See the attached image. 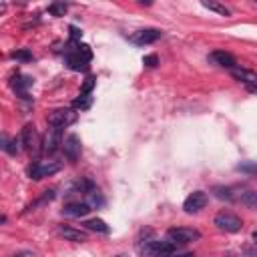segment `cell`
I'll use <instances>...</instances> for the list:
<instances>
[{
    "label": "cell",
    "mask_w": 257,
    "mask_h": 257,
    "mask_svg": "<svg viewBox=\"0 0 257 257\" xmlns=\"http://www.w3.org/2000/svg\"><path fill=\"white\" fill-rule=\"evenodd\" d=\"M139 251L147 253V255H153V257H163V255L175 253L177 245L171 239H153V241H147L145 245H141Z\"/></svg>",
    "instance_id": "1"
},
{
    "label": "cell",
    "mask_w": 257,
    "mask_h": 257,
    "mask_svg": "<svg viewBox=\"0 0 257 257\" xmlns=\"http://www.w3.org/2000/svg\"><path fill=\"white\" fill-rule=\"evenodd\" d=\"M60 163L58 161H34L30 167H28V177L32 181H40L44 177H50L54 173L60 171Z\"/></svg>",
    "instance_id": "2"
},
{
    "label": "cell",
    "mask_w": 257,
    "mask_h": 257,
    "mask_svg": "<svg viewBox=\"0 0 257 257\" xmlns=\"http://www.w3.org/2000/svg\"><path fill=\"white\" fill-rule=\"evenodd\" d=\"M213 223H215V227H217L219 231H225V233H237V231H241V227H243V221H241L235 213H229V211L217 213L215 219H213Z\"/></svg>",
    "instance_id": "3"
},
{
    "label": "cell",
    "mask_w": 257,
    "mask_h": 257,
    "mask_svg": "<svg viewBox=\"0 0 257 257\" xmlns=\"http://www.w3.org/2000/svg\"><path fill=\"white\" fill-rule=\"evenodd\" d=\"M167 239H171L175 245H185V243H193L201 239V231L193 227H171L167 231Z\"/></svg>",
    "instance_id": "4"
},
{
    "label": "cell",
    "mask_w": 257,
    "mask_h": 257,
    "mask_svg": "<svg viewBox=\"0 0 257 257\" xmlns=\"http://www.w3.org/2000/svg\"><path fill=\"white\" fill-rule=\"evenodd\" d=\"M76 118H78V114H76L72 108H54V110L48 114V124H50V126H60V128H64V126L76 122Z\"/></svg>",
    "instance_id": "5"
},
{
    "label": "cell",
    "mask_w": 257,
    "mask_h": 257,
    "mask_svg": "<svg viewBox=\"0 0 257 257\" xmlns=\"http://www.w3.org/2000/svg\"><path fill=\"white\" fill-rule=\"evenodd\" d=\"M20 141H22V147L32 155V153H38L40 149V139H38V133H36V126L32 122L24 124L22 133H20Z\"/></svg>",
    "instance_id": "6"
},
{
    "label": "cell",
    "mask_w": 257,
    "mask_h": 257,
    "mask_svg": "<svg viewBox=\"0 0 257 257\" xmlns=\"http://www.w3.org/2000/svg\"><path fill=\"white\" fill-rule=\"evenodd\" d=\"M62 145V128L60 126H50L46 131L44 143H42V151L46 155H54Z\"/></svg>",
    "instance_id": "7"
},
{
    "label": "cell",
    "mask_w": 257,
    "mask_h": 257,
    "mask_svg": "<svg viewBox=\"0 0 257 257\" xmlns=\"http://www.w3.org/2000/svg\"><path fill=\"white\" fill-rule=\"evenodd\" d=\"M207 201H209V197H207L205 191H193V193L185 199L183 209H185V213H197V211H201V209L207 205Z\"/></svg>",
    "instance_id": "8"
},
{
    "label": "cell",
    "mask_w": 257,
    "mask_h": 257,
    "mask_svg": "<svg viewBox=\"0 0 257 257\" xmlns=\"http://www.w3.org/2000/svg\"><path fill=\"white\" fill-rule=\"evenodd\" d=\"M161 30L159 28H143V30H139V32H135L133 36H131V42L133 44H137V46H145V44H153V42H157L159 38H161Z\"/></svg>",
    "instance_id": "9"
},
{
    "label": "cell",
    "mask_w": 257,
    "mask_h": 257,
    "mask_svg": "<svg viewBox=\"0 0 257 257\" xmlns=\"http://www.w3.org/2000/svg\"><path fill=\"white\" fill-rule=\"evenodd\" d=\"M32 76H26V74H14L10 78V86L14 88L16 94H20V98H28V88L32 86Z\"/></svg>",
    "instance_id": "10"
},
{
    "label": "cell",
    "mask_w": 257,
    "mask_h": 257,
    "mask_svg": "<svg viewBox=\"0 0 257 257\" xmlns=\"http://www.w3.org/2000/svg\"><path fill=\"white\" fill-rule=\"evenodd\" d=\"M62 149H64V157L70 163H76V159L80 157V139L76 135H68L64 145H62Z\"/></svg>",
    "instance_id": "11"
},
{
    "label": "cell",
    "mask_w": 257,
    "mask_h": 257,
    "mask_svg": "<svg viewBox=\"0 0 257 257\" xmlns=\"http://www.w3.org/2000/svg\"><path fill=\"white\" fill-rule=\"evenodd\" d=\"M211 60L217 64V66H223V68H235L237 66V60L231 52H225V50H215L211 52Z\"/></svg>",
    "instance_id": "12"
},
{
    "label": "cell",
    "mask_w": 257,
    "mask_h": 257,
    "mask_svg": "<svg viewBox=\"0 0 257 257\" xmlns=\"http://www.w3.org/2000/svg\"><path fill=\"white\" fill-rule=\"evenodd\" d=\"M84 197H86V205L92 209V207H98V205H102V195H100V191L90 183V181H86L84 183Z\"/></svg>",
    "instance_id": "13"
},
{
    "label": "cell",
    "mask_w": 257,
    "mask_h": 257,
    "mask_svg": "<svg viewBox=\"0 0 257 257\" xmlns=\"http://www.w3.org/2000/svg\"><path fill=\"white\" fill-rule=\"evenodd\" d=\"M231 74H233L235 80H239L243 84H249V86H255L257 84V72H253V70L235 66V68H231Z\"/></svg>",
    "instance_id": "14"
},
{
    "label": "cell",
    "mask_w": 257,
    "mask_h": 257,
    "mask_svg": "<svg viewBox=\"0 0 257 257\" xmlns=\"http://www.w3.org/2000/svg\"><path fill=\"white\" fill-rule=\"evenodd\" d=\"M60 233H62V237H64L66 241H74V243L86 241V233L80 231V229H76V227H72V225H62V227H60Z\"/></svg>",
    "instance_id": "15"
},
{
    "label": "cell",
    "mask_w": 257,
    "mask_h": 257,
    "mask_svg": "<svg viewBox=\"0 0 257 257\" xmlns=\"http://www.w3.org/2000/svg\"><path fill=\"white\" fill-rule=\"evenodd\" d=\"M90 211V207L82 201H76V203H68V205H64V209H62V213L64 215H68V217H84L86 213Z\"/></svg>",
    "instance_id": "16"
},
{
    "label": "cell",
    "mask_w": 257,
    "mask_h": 257,
    "mask_svg": "<svg viewBox=\"0 0 257 257\" xmlns=\"http://www.w3.org/2000/svg\"><path fill=\"white\" fill-rule=\"evenodd\" d=\"M201 6L203 8H207V10H211V12H217V14H221V16H229L231 12H229V8L225 6V4H221V2H215V0H203L201 2Z\"/></svg>",
    "instance_id": "17"
},
{
    "label": "cell",
    "mask_w": 257,
    "mask_h": 257,
    "mask_svg": "<svg viewBox=\"0 0 257 257\" xmlns=\"http://www.w3.org/2000/svg\"><path fill=\"white\" fill-rule=\"evenodd\" d=\"M84 227L88 229V231H96V233H108L110 229H108V225L102 221V219H88V221H84Z\"/></svg>",
    "instance_id": "18"
},
{
    "label": "cell",
    "mask_w": 257,
    "mask_h": 257,
    "mask_svg": "<svg viewBox=\"0 0 257 257\" xmlns=\"http://www.w3.org/2000/svg\"><path fill=\"white\" fill-rule=\"evenodd\" d=\"M239 201H241L245 207H249V209H257V191H245V193L239 197Z\"/></svg>",
    "instance_id": "19"
},
{
    "label": "cell",
    "mask_w": 257,
    "mask_h": 257,
    "mask_svg": "<svg viewBox=\"0 0 257 257\" xmlns=\"http://www.w3.org/2000/svg\"><path fill=\"white\" fill-rule=\"evenodd\" d=\"M2 143H4V145H2V149H4L8 155H12V157H14V155H18V153H20V147H18V145H20L22 141H16V139H4Z\"/></svg>",
    "instance_id": "20"
},
{
    "label": "cell",
    "mask_w": 257,
    "mask_h": 257,
    "mask_svg": "<svg viewBox=\"0 0 257 257\" xmlns=\"http://www.w3.org/2000/svg\"><path fill=\"white\" fill-rule=\"evenodd\" d=\"M52 199H54V189H50V191H44V195H42V197H40L38 201H34V203H30L26 211H34L36 207H40V205H44V203H50Z\"/></svg>",
    "instance_id": "21"
},
{
    "label": "cell",
    "mask_w": 257,
    "mask_h": 257,
    "mask_svg": "<svg viewBox=\"0 0 257 257\" xmlns=\"http://www.w3.org/2000/svg\"><path fill=\"white\" fill-rule=\"evenodd\" d=\"M90 104H92V96H90V94H80V96L74 98V102H72V106H74V108H80V110L90 108Z\"/></svg>",
    "instance_id": "22"
},
{
    "label": "cell",
    "mask_w": 257,
    "mask_h": 257,
    "mask_svg": "<svg viewBox=\"0 0 257 257\" xmlns=\"http://www.w3.org/2000/svg\"><path fill=\"white\" fill-rule=\"evenodd\" d=\"M66 4L64 2H52L50 6H48V12L52 14V16H64V12H66Z\"/></svg>",
    "instance_id": "23"
},
{
    "label": "cell",
    "mask_w": 257,
    "mask_h": 257,
    "mask_svg": "<svg viewBox=\"0 0 257 257\" xmlns=\"http://www.w3.org/2000/svg\"><path fill=\"white\" fill-rule=\"evenodd\" d=\"M12 58L22 60V62H30V60H32V52H30V50H26V48H18V50H14V52H12Z\"/></svg>",
    "instance_id": "24"
},
{
    "label": "cell",
    "mask_w": 257,
    "mask_h": 257,
    "mask_svg": "<svg viewBox=\"0 0 257 257\" xmlns=\"http://www.w3.org/2000/svg\"><path fill=\"white\" fill-rule=\"evenodd\" d=\"M143 64L149 66V68H155V66L159 64V56H157V54H147V56L143 58Z\"/></svg>",
    "instance_id": "25"
},
{
    "label": "cell",
    "mask_w": 257,
    "mask_h": 257,
    "mask_svg": "<svg viewBox=\"0 0 257 257\" xmlns=\"http://www.w3.org/2000/svg\"><path fill=\"white\" fill-rule=\"evenodd\" d=\"M94 78L92 76H88L84 82H82V88H80V94H90V90H92V86H94Z\"/></svg>",
    "instance_id": "26"
},
{
    "label": "cell",
    "mask_w": 257,
    "mask_h": 257,
    "mask_svg": "<svg viewBox=\"0 0 257 257\" xmlns=\"http://www.w3.org/2000/svg\"><path fill=\"white\" fill-rule=\"evenodd\" d=\"M231 257H257V251L251 249V247H245L239 253H231Z\"/></svg>",
    "instance_id": "27"
},
{
    "label": "cell",
    "mask_w": 257,
    "mask_h": 257,
    "mask_svg": "<svg viewBox=\"0 0 257 257\" xmlns=\"http://www.w3.org/2000/svg\"><path fill=\"white\" fill-rule=\"evenodd\" d=\"M239 169H241V171H245V173H251V175H255V177H257V163H247V165H241Z\"/></svg>",
    "instance_id": "28"
},
{
    "label": "cell",
    "mask_w": 257,
    "mask_h": 257,
    "mask_svg": "<svg viewBox=\"0 0 257 257\" xmlns=\"http://www.w3.org/2000/svg\"><path fill=\"white\" fill-rule=\"evenodd\" d=\"M68 30H70V40H72V42H76V40L80 38V30H78L76 26H70Z\"/></svg>",
    "instance_id": "29"
},
{
    "label": "cell",
    "mask_w": 257,
    "mask_h": 257,
    "mask_svg": "<svg viewBox=\"0 0 257 257\" xmlns=\"http://www.w3.org/2000/svg\"><path fill=\"white\" fill-rule=\"evenodd\" d=\"M215 191H217V197H219V199H231L229 189H215Z\"/></svg>",
    "instance_id": "30"
},
{
    "label": "cell",
    "mask_w": 257,
    "mask_h": 257,
    "mask_svg": "<svg viewBox=\"0 0 257 257\" xmlns=\"http://www.w3.org/2000/svg\"><path fill=\"white\" fill-rule=\"evenodd\" d=\"M12 257H36L32 251H18V253H14Z\"/></svg>",
    "instance_id": "31"
},
{
    "label": "cell",
    "mask_w": 257,
    "mask_h": 257,
    "mask_svg": "<svg viewBox=\"0 0 257 257\" xmlns=\"http://www.w3.org/2000/svg\"><path fill=\"white\" fill-rule=\"evenodd\" d=\"M163 257H193L191 253H183V255H175V253H169V255H163Z\"/></svg>",
    "instance_id": "32"
},
{
    "label": "cell",
    "mask_w": 257,
    "mask_h": 257,
    "mask_svg": "<svg viewBox=\"0 0 257 257\" xmlns=\"http://www.w3.org/2000/svg\"><path fill=\"white\" fill-rule=\"evenodd\" d=\"M253 241H255V243H257V231H255V233H253Z\"/></svg>",
    "instance_id": "33"
}]
</instances>
